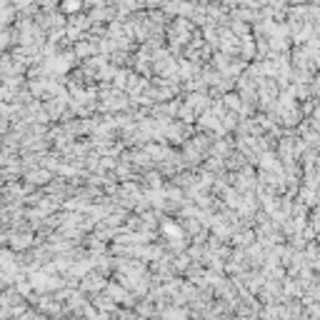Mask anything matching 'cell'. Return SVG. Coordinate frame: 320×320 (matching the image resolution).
Returning <instances> with one entry per match:
<instances>
[{
  "label": "cell",
  "instance_id": "6da1fadb",
  "mask_svg": "<svg viewBox=\"0 0 320 320\" xmlns=\"http://www.w3.org/2000/svg\"><path fill=\"white\" fill-rule=\"evenodd\" d=\"M78 8V0H65L63 3V10H75Z\"/></svg>",
  "mask_w": 320,
  "mask_h": 320
}]
</instances>
